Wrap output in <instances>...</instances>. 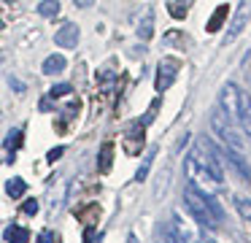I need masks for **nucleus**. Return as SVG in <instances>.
<instances>
[{
    "instance_id": "18",
    "label": "nucleus",
    "mask_w": 251,
    "mask_h": 243,
    "mask_svg": "<svg viewBox=\"0 0 251 243\" xmlns=\"http://www.w3.org/2000/svg\"><path fill=\"white\" fill-rule=\"evenodd\" d=\"M111 151H114V146L105 143V146H103V154H100V170H103V173L111 167Z\"/></svg>"
},
{
    "instance_id": "4",
    "label": "nucleus",
    "mask_w": 251,
    "mask_h": 243,
    "mask_svg": "<svg viewBox=\"0 0 251 243\" xmlns=\"http://www.w3.org/2000/svg\"><path fill=\"white\" fill-rule=\"evenodd\" d=\"M238 106H240V89L235 84H224L222 92H219V108H222L229 119L238 122Z\"/></svg>"
},
{
    "instance_id": "22",
    "label": "nucleus",
    "mask_w": 251,
    "mask_h": 243,
    "mask_svg": "<svg viewBox=\"0 0 251 243\" xmlns=\"http://www.w3.org/2000/svg\"><path fill=\"white\" fill-rule=\"evenodd\" d=\"M22 211L27 216H33V214H38V200H27V203L22 205Z\"/></svg>"
},
{
    "instance_id": "15",
    "label": "nucleus",
    "mask_w": 251,
    "mask_h": 243,
    "mask_svg": "<svg viewBox=\"0 0 251 243\" xmlns=\"http://www.w3.org/2000/svg\"><path fill=\"white\" fill-rule=\"evenodd\" d=\"M25 189H27V184H25L22 178H8L6 181V194L8 197H22Z\"/></svg>"
},
{
    "instance_id": "13",
    "label": "nucleus",
    "mask_w": 251,
    "mask_h": 243,
    "mask_svg": "<svg viewBox=\"0 0 251 243\" xmlns=\"http://www.w3.org/2000/svg\"><path fill=\"white\" fill-rule=\"evenodd\" d=\"M135 32H138V38H141V41H149V38L154 35V14H151V11H146V19L138 25Z\"/></svg>"
},
{
    "instance_id": "9",
    "label": "nucleus",
    "mask_w": 251,
    "mask_h": 243,
    "mask_svg": "<svg viewBox=\"0 0 251 243\" xmlns=\"http://www.w3.org/2000/svg\"><path fill=\"white\" fill-rule=\"evenodd\" d=\"M224 154L229 157V160H227L229 165H232L235 170H238L240 176L246 178V181H251V167L246 165V157H243V151H235V149H227V151H224Z\"/></svg>"
},
{
    "instance_id": "2",
    "label": "nucleus",
    "mask_w": 251,
    "mask_h": 243,
    "mask_svg": "<svg viewBox=\"0 0 251 243\" xmlns=\"http://www.w3.org/2000/svg\"><path fill=\"white\" fill-rule=\"evenodd\" d=\"M189 160L195 162L200 170L208 173V178H211L213 184H222L224 181V167H222V154H219V149L211 143V140H200V143L192 149Z\"/></svg>"
},
{
    "instance_id": "17",
    "label": "nucleus",
    "mask_w": 251,
    "mask_h": 243,
    "mask_svg": "<svg viewBox=\"0 0 251 243\" xmlns=\"http://www.w3.org/2000/svg\"><path fill=\"white\" fill-rule=\"evenodd\" d=\"M235 205H238V214L243 216L246 221H251V200H246V197H238V203H235Z\"/></svg>"
},
{
    "instance_id": "26",
    "label": "nucleus",
    "mask_w": 251,
    "mask_h": 243,
    "mask_svg": "<svg viewBox=\"0 0 251 243\" xmlns=\"http://www.w3.org/2000/svg\"><path fill=\"white\" fill-rule=\"evenodd\" d=\"M41 243H51V232H41Z\"/></svg>"
},
{
    "instance_id": "24",
    "label": "nucleus",
    "mask_w": 251,
    "mask_h": 243,
    "mask_svg": "<svg viewBox=\"0 0 251 243\" xmlns=\"http://www.w3.org/2000/svg\"><path fill=\"white\" fill-rule=\"evenodd\" d=\"M8 84H11V86H14V89H17V92H25V84H22V81H17V79H14V76H11V79H8Z\"/></svg>"
},
{
    "instance_id": "21",
    "label": "nucleus",
    "mask_w": 251,
    "mask_h": 243,
    "mask_svg": "<svg viewBox=\"0 0 251 243\" xmlns=\"http://www.w3.org/2000/svg\"><path fill=\"white\" fill-rule=\"evenodd\" d=\"M8 149H17L19 143H22V130H11V133H8Z\"/></svg>"
},
{
    "instance_id": "23",
    "label": "nucleus",
    "mask_w": 251,
    "mask_h": 243,
    "mask_svg": "<svg viewBox=\"0 0 251 243\" xmlns=\"http://www.w3.org/2000/svg\"><path fill=\"white\" fill-rule=\"evenodd\" d=\"M62 151H65L62 146H57V149H51V151H49V162H57V160L62 157Z\"/></svg>"
},
{
    "instance_id": "6",
    "label": "nucleus",
    "mask_w": 251,
    "mask_h": 243,
    "mask_svg": "<svg viewBox=\"0 0 251 243\" xmlns=\"http://www.w3.org/2000/svg\"><path fill=\"white\" fill-rule=\"evenodd\" d=\"M251 16V0H240L238 5V14H235V19L229 22V32H227V41H235V38L240 35V30L246 27V22H249Z\"/></svg>"
},
{
    "instance_id": "28",
    "label": "nucleus",
    "mask_w": 251,
    "mask_h": 243,
    "mask_svg": "<svg viewBox=\"0 0 251 243\" xmlns=\"http://www.w3.org/2000/svg\"><path fill=\"white\" fill-rule=\"evenodd\" d=\"M0 30H3V19H0Z\"/></svg>"
},
{
    "instance_id": "11",
    "label": "nucleus",
    "mask_w": 251,
    "mask_h": 243,
    "mask_svg": "<svg viewBox=\"0 0 251 243\" xmlns=\"http://www.w3.org/2000/svg\"><path fill=\"white\" fill-rule=\"evenodd\" d=\"M3 238H6L8 243H27V241H30V232H27V227L8 224L6 232H3Z\"/></svg>"
},
{
    "instance_id": "8",
    "label": "nucleus",
    "mask_w": 251,
    "mask_h": 243,
    "mask_svg": "<svg viewBox=\"0 0 251 243\" xmlns=\"http://www.w3.org/2000/svg\"><path fill=\"white\" fill-rule=\"evenodd\" d=\"M238 122L246 130V135H251V97L246 92H240V106H238Z\"/></svg>"
},
{
    "instance_id": "27",
    "label": "nucleus",
    "mask_w": 251,
    "mask_h": 243,
    "mask_svg": "<svg viewBox=\"0 0 251 243\" xmlns=\"http://www.w3.org/2000/svg\"><path fill=\"white\" fill-rule=\"evenodd\" d=\"M127 243H138V238H135V235H130V238H127Z\"/></svg>"
},
{
    "instance_id": "7",
    "label": "nucleus",
    "mask_w": 251,
    "mask_h": 243,
    "mask_svg": "<svg viewBox=\"0 0 251 243\" xmlns=\"http://www.w3.org/2000/svg\"><path fill=\"white\" fill-rule=\"evenodd\" d=\"M54 41H57V46H62V49L78 46V27L73 25V22H65V25L54 32Z\"/></svg>"
},
{
    "instance_id": "25",
    "label": "nucleus",
    "mask_w": 251,
    "mask_h": 243,
    "mask_svg": "<svg viewBox=\"0 0 251 243\" xmlns=\"http://www.w3.org/2000/svg\"><path fill=\"white\" fill-rule=\"evenodd\" d=\"M92 3H95V0H76V5H78V8H89Z\"/></svg>"
},
{
    "instance_id": "12",
    "label": "nucleus",
    "mask_w": 251,
    "mask_h": 243,
    "mask_svg": "<svg viewBox=\"0 0 251 243\" xmlns=\"http://www.w3.org/2000/svg\"><path fill=\"white\" fill-rule=\"evenodd\" d=\"M157 238H159V243H184L178 238V232L173 230V224H170V221H162V224L157 227Z\"/></svg>"
},
{
    "instance_id": "14",
    "label": "nucleus",
    "mask_w": 251,
    "mask_h": 243,
    "mask_svg": "<svg viewBox=\"0 0 251 243\" xmlns=\"http://www.w3.org/2000/svg\"><path fill=\"white\" fill-rule=\"evenodd\" d=\"M38 14L46 16V19H54L60 14V0H41L38 3Z\"/></svg>"
},
{
    "instance_id": "10",
    "label": "nucleus",
    "mask_w": 251,
    "mask_h": 243,
    "mask_svg": "<svg viewBox=\"0 0 251 243\" xmlns=\"http://www.w3.org/2000/svg\"><path fill=\"white\" fill-rule=\"evenodd\" d=\"M65 57L62 54H51V57H46L44 59V65H41V70H44L46 76H54V73H62L65 70Z\"/></svg>"
},
{
    "instance_id": "19",
    "label": "nucleus",
    "mask_w": 251,
    "mask_h": 243,
    "mask_svg": "<svg viewBox=\"0 0 251 243\" xmlns=\"http://www.w3.org/2000/svg\"><path fill=\"white\" fill-rule=\"evenodd\" d=\"M71 92H73L71 84H57V86H51V89H49V97H54V100H57V97H65V95H71Z\"/></svg>"
},
{
    "instance_id": "3",
    "label": "nucleus",
    "mask_w": 251,
    "mask_h": 243,
    "mask_svg": "<svg viewBox=\"0 0 251 243\" xmlns=\"http://www.w3.org/2000/svg\"><path fill=\"white\" fill-rule=\"evenodd\" d=\"M211 127H213V133L219 135V138L224 140V146L227 149H235V151H243V140H240V135L232 130V124H229V116L222 111V108H213V113H211Z\"/></svg>"
},
{
    "instance_id": "16",
    "label": "nucleus",
    "mask_w": 251,
    "mask_h": 243,
    "mask_svg": "<svg viewBox=\"0 0 251 243\" xmlns=\"http://www.w3.org/2000/svg\"><path fill=\"white\" fill-rule=\"evenodd\" d=\"M154 157H157V149H151V151L146 154V160H143V165L138 167V173H135V181H146L149 170H151V162H154Z\"/></svg>"
},
{
    "instance_id": "20",
    "label": "nucleus",
    "mask_w": 251,
    "mask_h": 243,
    "mask_svg": "<svg viewBox=\"0 0 251 243\" xmlns=\"http://www.w3.org/2000/svg\"><path fill=\"white\" fill-rule=\"evenodd\" d=\"M224 14H227V8H224V5H222V8H219V11H216V16H213V19H211V22H208V32H216V27H219V25H222V19H224Z\"/></svg>"
},
{
    "instance_id": "1",
    "label": "nucleus",
    "mask_w": 251,
    "mask_h": 243,
    "mask_svg": "<svg viewBox=\"0 0 251 243\" xmlns=\"http://www.w3.org/2000/svg\"><path fill=\"white\" fill-rule=\"evenodd\" d=\"M184 203H186V211H189V214L197 219V224L208 227V230L219 227V221H222V216H224L222 214V205L216 203V197H213V194H208V192H200L195 184H186Z\"/></svg>"
},
{
    "instance_id": "5",
    "label": "nucleus",
    "mask_w": 251,
    "mask_h": 243,
    "mask_svg": "<svg viewBox=\"0 0 251 243\" xmlns=\"http://www.w3.org/2000/svg\"><path fill=\"white\" fill-rule=\"evenodd\" d=\"M176 70H178V62L176 59H162L157 65V79H154V89L157 92H165L170 84L176 81Z\"/></svg>"
}]
</instances>
